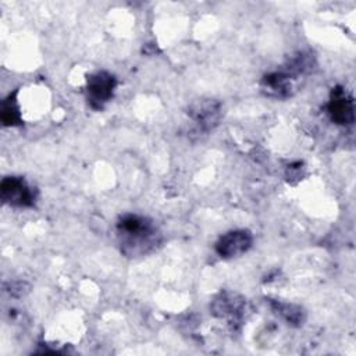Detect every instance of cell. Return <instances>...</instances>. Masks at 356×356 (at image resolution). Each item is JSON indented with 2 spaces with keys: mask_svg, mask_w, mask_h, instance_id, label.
I'll use <instances>...</instances> for the list:
<instances>
[{
  "mask_svg": "<svg viewBox=\"0 0 356 356\" xmlns=\"http://www.w3.org/2000/svg\"><path fill=\"white\" fill-rule=\"evenodd\" d=\"M117 236L121 252L131 257L149 253L160 242L152 220L138 214H125L118 220Z\"/></svg>",
  "mask_w": 356,
  "mask_h": 356,
  "instance_id": "6da1fadb",
  "label": "cell"
},
{
  "mask_svg": "<svg viewBox=\"0 0 356 356\" xmlns=\"http://www.w3.org/2000/svg\"><path fill=\"white\" fill-rule=\"evenodd\" d=\"M117 86V79L108 71H96L86 78L88 103L95 110H102L113 97Z\"/></svg>",
  "mask_w": 356,
  "mask_h": 356,
  "instance_id": "7a4b0ae2",
  "label": "cell"
},
{
  "mask_svg": "<svg viewBox=\"0 0 356 356\" xmlns=\"http://www.w3.org/2000/svg\"><path fill=\"white\" fill-rule=\"evenodd\" d=\"M1 200L14 207H31L35 203V191L21 177H6L0 184Z\"/></svg>",
  "mask_w": 356,
  "mask_h": 356,
  "instance_id": "3957f363",
  "label": "cell"
},
{
  "mask_svg": "<svg viewBox=\"0 0 356 356\" xmlns=\"http://www.w3.org/2000/svg\"><path fill=\"white\" fill-rule=\"evenodd\" d=\"M253 243V235L249 229H232L218 238L214 245L216 253L222 259L239 257L246 253Z\"/></svg>",
  "mask_w": 356,
  "mask_h": 356,
  "instance_id": "277c9868",
  "label": "cell"
},
{
  "mask_svg": "<svg viewBox=\"0 0 356 356\" xmlns=\"http://www.w3.org/2000/svg\"><path fill=\"white\" fill-rule=\"evenodd\" d=\"M327 111L335 124L350 125L355 121V102L352 95L343 86L332 88Z\"/></svg>",
  "mask_w": 356,
  "mask_h": 356,
  "instance_id": "5b68a950",
  "label": "cell"
},
{
  "mask_svg": "<svg viewBox=\"0 0 356 356\" xmlns=\"http://www.w3.org/2000/svg\"><path fill=\"white\" fill-rule=\"evenodd\" d=\"M189 118L202 132H209L218 125L221 118V104L214 99H200L188 108Z\"/></svg>",
  "mask_w": 356,
  "mask_h": 356,
  "instance_id": "8992f818",
  "label": "cell"
},
{
  "mask_svg": "<svg viewBox=\"0 0 356 356\" xmlns=\"http://www.w3.org/2000/svg\"><path fill=\"white\" fill-rule=\"evenodd\" d=\"M211 313L218 318H225L231 325L241 323L245 312V300L234 292L224 291L211 300Z\"/></svg>",
  "mask_w": 356,
  "mask_h": 356,
  "instance_id": "52a82bcc",
  "label": "cell"
},
{
  "mask_svg": "<svg viewBox=\"0 0 356 356\" xmlns=\"http://www.w3.org/2000/svg\"><path fill=\"white\" fill-rule=\"evenodd\" d=\"M295 76L288 74L286 71H274L261 79V89L266 92V95L277 97V99H285L292 95L293 86L292 81Z\"/></svg>",
  "mask_w": 356,
  "mask_h": 356,
  "instance_id": "ba28073f",
  "label": "cell"
},
{
  "mask_svg": "<svg viewBox=\"0 0 356 356\" xmlns=\"http://www.w3.org/2000/svg\"><path fill=\"white\" fill-rule=\"evenodd\" d=\"M271 307L274 313H277L281 318H284L288 324L300 325L305 321V312L302 307L292 303H282L277 300H271Z\"/></svg>",
  "mask_w": 356,
  "mask_h": 356,
  "instance_id": "9c48e42d",
  "label": "cell"
},
{
  "mask_svg": "<svg viewBox=\"0 0 356 356\" xmlns=\"http://www.w3.org/2000/svg\"><path fill=\"white\" fill-rule=\"evenodd\" d=\"M1 121L7 127L18 125L21 124V115H19V108L17 104V100L14 99V95L8 96L1 104Z\"/></svg>",
  "mask_w": 356,
  "mask_h": 356,
  "instance_id": "30bf717a",
  "label": "cell"
}]
</instances>
